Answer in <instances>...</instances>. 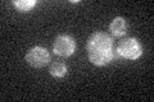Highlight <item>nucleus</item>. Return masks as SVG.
<instances>
[{"label": "nucleus", "mask_w": 154, "mask_h": 102, "mask_svg": "<svg viewBox=\"0 0 154 102\" xmlns=\"http://www.w3.org/2000/svg\"><path fill=\"white\" fill-rule=\"evenodd\" d=\"M89 60L96 66L109 64L114 57L113 38L105 32H95L90 36L86 43Z\"/></svg>", "instance_id": "1"}, {"label": "nucleus", "mask_w": 154, "mask_h": 102, "mask_svg": "<svg viewBox=\"0 0 154 102\" xmlns=\"http://www.w3.org/2000/svg\"><path fill=\"white\" fill-rule=\"evenodd\" d=\"M25 60L32 68L40 69V68H44L50 63V54L44 46H33L28 48Z\"/></svg>", "instance_id": "4"}, {"label": "nucleus", "mask_w": 154, "mask_h": 102, "mask_svg": "<svg viewBox=\"0 0 154 102\" xmlns=\"http://www.w3.org/2000/svg\"><path fill=\"white\" fill-rule=\"evenodd\" d=\"M116 52L118 56L126 60H137L143 55V45L135 37L122 38L116 47Z\"/></svg>", "instance_id": "2"}, {"label": "nucleus", "mask_w": 154, "mask_h": 102, "mask_svg": "<svg viewBox=\"0 0 154 102\" xmlns=\"http://www.w3.org/2000/svg\"><path fill=\"white\" fill-rule=\"evenodd\" d=\"M36 4H37L36 0H14L13 7L16 8L18 12L25 13V12H30Z\"/></svg>", "instance_id": "7"}, {"label": "nucleus", "mask_w": 154, "mask_h": 102, "mask_svg": "<svg viewBox=\"0 0 154 102\" xmlns=\"http://www.w3.org/2000/svg\"><path fill=\"white\" fill-rule=\"evenodd\" d=\"M68 71V68L63 61H53L49 66V73L54 78H63Z\"/></svg>", "instance_id": "6"}, {"label": "nucleus", "mask_w": 154, "mask_h": 102, "mask_svg": "<svg viewBox=\"0 0 154 102\" xmlns=\"http://www.w3.org/2000/svg\"><path fill=\"white\" fill-rule=\"evenodd\" d=\"M53 51L59 57H69L76 51V41L71 35H58L53 42Z\"/></svg>", "instance_id": "3"}, {"label": "nucleus", "mask_w": 154, "mask_h": 102, "mask_svg": "<svg viewBox=\"0 0 154 102\" xmlns=\"http://www.w3.org/2000/svg\"><path fill=\"white\" fill-rule=\"evenodd\" d=\"M109 31L113 37H121L127 32V21L123 17H116L109 24Z\"/></svg>", "instance_id": "5"}]
</instances>
